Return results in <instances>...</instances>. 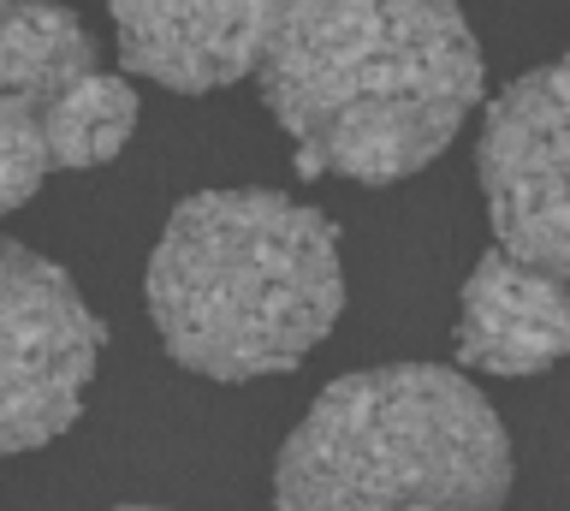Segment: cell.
<instances>
[{"instance_id": "obj_4", "label": "cell", "mask_w": 570, "mask_h": 511, "mask_svg": "<svg viewBox=\"0 0 570 511\" xmlns=\"http://www.w3.org/2000/svg\"><path fill=\"white\" fill-rule=\"evenodd\" d=\"M101 340V315L60 262L0 238V458L48 446L83 416Z\"/></svg>"}, {"instance_id": "obj_8", "label": "cell", "mask_w": 570, "mask_h": 511, "mask_svg": "<svg viewBox=\"0 0 570 511\" xmlns=\"http://www.w3.org/2000/svg\"><path fill=\"white\" fill-rule=\"evenodd\" d=\"M96 72V42L66 7H0V101L53 108Z\"/></svg>"}, {"instance_id": "obj_7", "label": "cell", "mask_w": 570, "mask_h": 511, "mask_svg": "<svg viewBox=\"0 0 570 511\" xmlns=\"http://www.w3.org/2000/svg\"><path fill=\"white\" fill-rule=\"evenodd\" d=\"M267 7H114L125 72L160 90L208 96L256 72Z\"/></svg>"}, {"instance_id": "obj_6", "label": "cell", "mask_w": 570, "mask_h": 511, "mask_svg": "<svg viewBox=\"0 0 570 511\" xmlns=\"http://www.w3.org/2000/svg\"><path fill=\"white\" fill-rule=\"evenodd\" d=\"M458 363L475 375H547L570 351V304L564 279L534 274L523 262L488 250L463 279L458 327H452Z\"/></svg>"}, {"instance_id": "obj_1", "label": "cell", "mask_w": 570, "mask_h": 511, "mask_svg": "<svg viewBox=\"0 0 570 511\" xmlns=\"http://www.w3.org/2000/svg\"><path fill=\"white\" fill-rule=\"evenodd\" d=\"M256 83L309 179L392 185L440 161L481 101L458 7H267Z\"/></svg>"}, {"instance_id": "obj_2", "label": "cell", "mask_w": 570, "mask_h": 511, "mask_svg": "<svg viewBox=\"0 0 570 511\" xmlns=\"http://www.w3.org/2000/svg\"><path fill=\"white\" fill-rule=\"evenodd\" d=\"M149 322L208 381L297 368L345 309L338 226L279 190H196L149 256Z\"/></svg>"}, {"instance_id": "obj_5", "label": "cell", "mask_w": 570, "mask_h": 511, "mask_svg": "<svg viewBox=\"0 0 570 511\" xmlns=\"http://www.w3.org/2000/svg\"><path fill=\"white\" fill-rule=\"evenodd\" d=\"M564 108L570 72L547 60L541 72L505 83L481 114L475 173L488 190L493 250L534 274L564 279L570 262V203H564Z\"/></svg>"}, {"instance_id": "obj_3", "label": "cell", "mask_w": 570, "mask_h": 511, "mask_svg": "<svg viewBox=\"0 0 570 511\" xmlns=\"http://www.w3.org/2000/svg\"><path fill=\"white\" fill-rule=\"evenodd\" d=\"M505 422L440 363L338 375L274 458L279 511H505Z\"/></svg>"}, {"instance_id": "obj_10", "label": "cell", "mask_w": 570, "mask_h": 511, "mask_svg": "<svg viewBox=\"0 0 570 511\" xmlns=\"http://www.w3.org/2000/svg\"><path fill=\"white\" fill-rule=\"evenodd\" d=\"M42 114L30 101H0V215L24 208L48 179V144H42Z\"/></svg>"}, {"instance_id": "obj_9", "label": "cell", "mask_w": 570, "mask_h": 511, "mask_svg": "<svg viewBox=\"0 0 570 511\" xmlns=\"http://www.w3.org/2000/svg\"><path fill=\"white\" fill-rule=\"evenodd\" d=\"M137 126V90L114 72H89L83 83L53 101L42 114V144L53 173H83L101 167L125 149V137Z\"/></svg>"}, {"instance_id": "obj_11", "label": "cell", "mask_w": 570, "mask_h": 511, "mask_svg": "<svg viewBox=\"0 0 570 511\" xmlns=\"http://www.w3.org/2000/svg\"><path fill=\"white\" fill-rule=\"evenodd\" d=\"M119 511H160V505H119Z\"/></svg>"}]
</instances>
